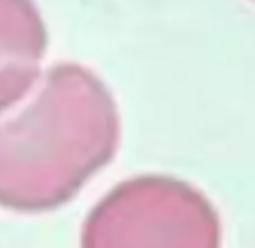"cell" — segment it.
<instances>
[{
  "instance_id": "2",
  "label": "cell",
  "mask_w": 255,
  "mask_h": 248,
  "mask_svg": "<svg viewBox=\"0 0 255 248\" xmlns=\"http://www.w3.org/2000/svg\"><path fill=\"white\" fill-rule=\"evenodd\" d=\"M82 248H222V221L188 183L138 176L116 185L91 210Z\"/></svg>"
},
{
  "instance_id": "1",
  "label": "cell",
  "mask_w": 255,
  "mask_h": 248,
  "mask_svg": "<svg viewBox=\"0 0 255 248\" xmlns=\"http://www.w3.org/2000/svg\"><path fill=\"white\" fill-rule=\"evenodd\" d=\"M120 140L111 91L91 70L59 63L36 95L0 122V205L48 212L109 165Z\"/></svg>"
},
{
  "instance_id": "3",
  "label": "cell",
  "mask_w": 255,
  "mask_h": 248,
  "mask_svg": "<svg viewBox=\"0 0 255 248\" xmlns=\"http://www.w3.org/2000/svg\"><path fill=\"white\" fill-rule=\"evenodd\" d=\"M45 48L48 29L32 0H0V113L34 86Z\"/></svg>"
}]
</instances>
